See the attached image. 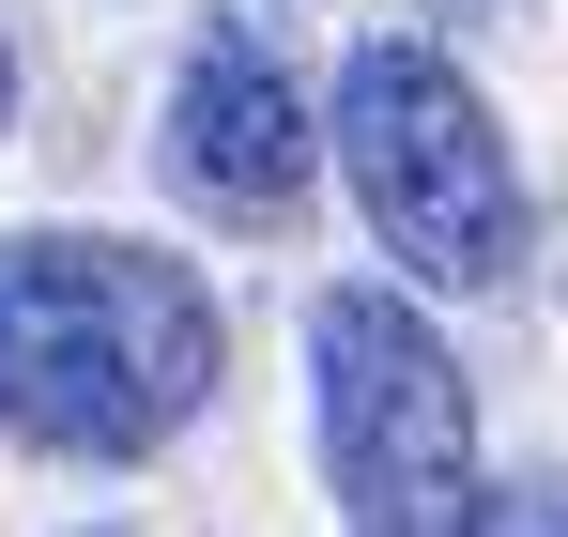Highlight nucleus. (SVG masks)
<instances>
[{
	"label": "nucleus",
	"mask_w": 568,
	"mask_h": 537,
	"mask_svg": "<svg viewBox=\"0 0 568 537\" xmlns=\"http://www.w3.org/2000/svg\"><path fill=\"white\" fill-rule=\"evenodd\" d=\"M0 123H16V47H0Z\"/></svg>",
	"instance_id": "423d86ee"
},
{
	"label": "nucleus",
	"mask_w": 568,
	"mask_h": 537,
	"mask_svg": "<svg viewBox=\"0 0 568 537\" xmlns=\"http://www.w3.org/2000/svg\"><path fill=\"white\" fill-rule=\"evenodd\" d=\"M215 292L123 231H0V446L154 460L215 399Z\"/></svg>",
	"instance_id": "f257e3e1"
},
{
	"label": "nucleus",
	"mask_w": 568,
	"mask_h": 537,
	"mask_svg": "<svg viewBox=\"0 0 568 537\" xmlns=\"http://www.w3.org/2000/svg\"><path fill=\"white\" fill-rule=\"evenodd\" d=\"M462 537H568V476H554V460H538V476H491Z\"/></svg>",
	"instance_id": "39448f33"
},
{
	"label": "nucleus",
	"mask_w": 568,
	"mask_h": 537,
	"mask_svg": "<svg viewBox=\"0 0 568 537\" xmlns=\"http://www.w3.org/2000/svg\"><path fill=\"white\" fill-rule=\"evenodd\" d=\"M323 139H338V184H354L369 246L399 262V292H507L523 276V154L446 47H415V31L354 47L323 92Z\"/></svg>",
	"instance_id": "f03ea898"
},
{
	"label": "nucleus",
	"mask_w": 568,
	"mask_h": 537,
	"mask_svg": "<svg viewBox=\"0 0 568 537\" xmlns=\"http://www.w3.org/2000/svg\"><path fill=\"white\" fill-rule=\"evenodd\" d=\"M154 139H170V184H185L215 231H277V215H307V170L338 154V139L307 123V92H292V62L262 47V31H200Z\"/></svg>",
	"instance_id": "20e7f679"
},
{
	"label": "nucleus",
	"mask_w": 568,
	"mask_h": 537,
	"mask_svg": "<svg viewBox=\"0 0 568 537\" xmlns=\"http://www.w3.org/2000/svg\"><path fill=\"white\" fill-rule=\"evenodd\" d=\"M307 430L338 537H462L476 523V384L399 276H338L307 307Z\"/></svg>",
	"instance_id": "7ed1b4c3"
}]
</instances>
